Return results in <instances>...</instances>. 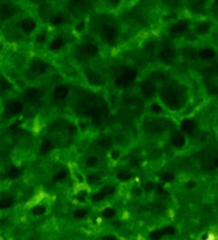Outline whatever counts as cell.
Returning a JSON list of instances; mask_svg holds the SVG:
<instances>
[{
  "label": "cell",
  "instance_id": "1",
  "mask_svg": "<svg viewBox=\"0 0 218 240\" xmlns=\"http://www.w3.org/2000/svg\"><path fill=\"white\" fill-rule=\"evenodd\" d=\"M162 102L171 110H178L183 106V90L176 82H168L160 91Z\"/></svg>",
  "mask_w": 218,
  "mask_h": 240
},
{
  "label": "cell",
  "instance_id": "2",
  "mask_svg": "<svg viewBox=\"0 0 218 240\" xmlns=\"http://www.w3.org/2000/svg\"><path fill=\"white\" fill-rule=\"evenodd\" d=\"M108 114H109V110H108V107L104 104V103H100L98 106H95L92 110V114H90V117H92V122H93L95 125H101L107 120Z\"/></svg>",
  "mask_w": 218,
  "mask_h": 240
},
{
  "label": "cell",
  "instance_id": "3",
  "mask_svg": "<svg viewBox=\"0 0 218 240\" xmlns=\"http://www.w3.org/2000/svg\"><path fill=\"white\" fill-rule=\"evenodd\" d=\"M137 73L133 68H127L122 71V74L120 76H117L115 80V83L119 87H128L134 82V80L136 79Z\"/></svg>",
  "mask_w": 218,
  "mask_h": 240
},
{
  "label": "cell",
  "instance_id": "4",
  "mask_svg": "<svg viewBox=\"0 0 218 240\" xmlns=\"http://www.w3.org/2000/svg\"><path fill=\"white\" fill-rule=\"evenodd\" d=\"M158 59L162 62L164 63H171L175 59V49L173 46L168 44H164L161 46L160 50H158Z\"/></svg>",
  "mask_w": 218,
  "mask_h": 240
},
{
  "label": "cell",
  "instance_id": "5",
  "mask_svg": "<svg viewBox=\"0 0 218 240\" xmlns=\"http://www.w3.org/2000/svg\"><path fill=\"white\" fill-rule=\"evenodd\" d=\"M141 93L146 100H150L154 97L156 93V86L152 79H146L141 83Z\"/></svg>",
  "mask_w": 218,
  "mask_h": 240
},
{
  "label": "cell",
  "instance_id": "6",
  "mask_svg": "<svg viewBox=\"0 0 218 240\" xmlns=\"http://www.w3.org/2000/svg\"><path fill=\"white\" fill-rule=\"evenodd\" d=\"M188 29V22L182 20V21L176 22L174 26L170 28V35L173 38H178V36H182Z\"/></svg>",
  "mask_w": 218,
  "mask_h": 240
},
{
  "label": "cell",
  "instance_id": "7",
  "mask_svg": "<svg viewBox=\"0 0 218 240\" xmlns=\"http://www.w3.org/2000/svg\"><path fill=\"white\" fill-rule=\"evenodd\" d=\"M117 36V31H116L115 27L113 26H104L101 31V38L107 41H111L116 39Z\"/></svg>",
  "mask_w": 218,
  "mask_h": 240
},
{
  "label": "cell",
  "instance_id": "8",
  "mask_svg": "<svg viewBox=\"0 0 218 240\" xmlns=\"http://www.w3.org/2000/svg\"><path fill=\"white\" fill-rule=\"evenodd\" d=\"M31 69L32 71L34 73V74H38V75H41V74H45L47 69H48V66L44 62V61H41V60H35V61H33L31 65Z\"/></svg>",
  "mask_w": 218,
  "mask_h": 240
},
{
  "label": "cell",
  "instance_id": "9",
  "mask_svg": "<svg viewBox=\"0 0 218 240\" xmlns=\"http://www.w3.org/2000/svg\"><path fill=\"white\" fill-rule=\"evenodd\" d=\"M25 97H26L27 101L34 102V101H38V100H40L42 97V93H41V90L39 88H31L26 90Z\"/></svg>",
  "mask_w": 218,
  "mask_h": 240
},
{
  "label": "cell",
  "instance_id": "10",
  "mask_svg": "<svg viewBox=\"0 0 218 240\" xmlns=\"http://www.w3.org/2000/svg\"><path fill=\"white\" fill-rule=\"evenodd\" d=\"M53 96L55 100L62 101V100H65L68 96V88H67L66 86H58L56 88L54 89Z\"/></svg>",
  "mask_w": 218,
  "mask_h": 240
},
{
  "label": "cell",
  "instance_id": "11",
  "mask_svg": "<svg viewBox=\"0 0 218 240\" xmlns=\"http://www.w3.org/2000/svg\"><path fill=\"white\" fill-rule=\"evenodd\" d=\"M0 14L3 18H11L13 17L14 14V7L12 4H8V3H5L0 6Z\"/></svg>",
  "mask_w": 218,
  "mask_h": 240
},
{
  "label": "cell",
  "instance_id": "12",
  "mask_svg": "<svg viewBox=\"0 0 218 240\" xmlns=\"http://www.w3.org/2000/svg\"><path fill=\"white\" fill-rule=\"evenodd\" d=\"M22 111V104L19 101H14L8 106L7 108V114L11 116H15L19 115L20 112Z\"/></svg>",
  "mask_w": 218,
  "mask_h": 240
},
{
  "label": "cell",
  "instance_id": "13",
  "mask_svg": "<svg viewBox=\"0 0 218 240\" xmlns=\"http://www.w3.org/2000/svg\"><path fill=\"white\" fill-rule=\"evenodd\" d=\"M181 128H182V130L187 133V135H191V133H194V131L196 130V123L191 120H185L182 122Z\"/></svg>",
  "mask_w": 218,
  "mask_h": 240
},
{
  "label": "cell",
  "instance_id": "14",
  "mask_svg": "<svg viewBox=\"0 0 218 240\" xmlns=\"http://www.w3.org/2000/svg\"><path fill=\"white\" fill-rule=\"evenodd\" d=\"M20 28H21L22 31L25 32V33H31L35 29V22L31 20V19H25V20H22L20 22Z\"/></svg>",
  "mask_w": 218,
  "mask_h": 240
},
{
  "label": "cell",
  "instance_id": "15",
  "mask_svg": "<svg viewBox=\"0 0 218 240\" xmlns=\"http://www.w3.org/2000/svg\"><path fill=\"white\" fill-rule=\"evenodd\" d=\"M171 143L176 148H182L185 144V137L181 133H175L171 137Z\"/></svg>",
  "mask_w": 218,
  "mask_h": 240
},
{
  "label": "cell",
  "instance_id": "16",
  "mask_svg": "<svg viewBox=\"0 0 218 240\" xmlns=\"http://www.w3.org/2000/svg\"><path fill=\"white\" fill-rule=\"evenodd\" d=\"M87 0H69L68 1V8L71 11H79L85 7Z\"/></svg>",
  "mask_w": 218,
  "mask_h": 240
},
{
  "label": "cell",
  "instance_id": "17",
  "mask_svg": "<svg viewBox=\"0 0 218 240\" xmlns=\"http://www.w3.org/2000/svg\"><path fill=\"white\" fill-rule=\"evenodd\" d=\"M83 52H85L87 55H89V56H94V55H96V54L98 53V47L96 44L88 42V44H86L85 46H83Z\"/></svg>",
  "mask_w": 218,
  "mask_h": 240
},
{
  "label": "cell",
  "instance_id": "18",
  "mask_svg": "<svg viewBox=\"0 0 218 240\" xmlns=\"http://www.w3.org/2000/svg\"><path fill=\"white\" fill-rule=\"evenodd\" d=\"M205 5V0H190V7L195 12H199L203 9Z\"/></svg>",
  "mask_w": 218,
  "mask_h": 240
},
{
  "label": "cell",
  "instance_id": "19",
  "mask_svg": "<svg viewBox=\"0 0 218 240\" xmlns=\"http://www.w3.org/2000/svg\"><path fill=\"white\" fill-rule=\"evenodd\" d=\"M88 81L92 85H95V86H100L103 82L102 77L98 75V74H96V73H92V74L88 76Z\"/></svg>",
  "mask_w": 218,
  "mask_h": 240
},
{
  "label": "cell",
  "instance_id": "20",
  "mask_svg": "<svg viewBox=\"0 0 218 240\" xmlns=\"http://www.w3.org/2000/svg\"><path fill=\"white\" fill-rule=\"evenodd\" d=\"M52 149H53V143L51 142V141H44L40 147V152L42 155H46V154H48Z\"/></svg>",
  "mask_w": 218,
  "mask_h": 240
},
{
  "label": "cell",
  "instance_id": "21",
  "mask_svg": "<svg viewBox=\"0 0 218 240\" xmlns=\"http://www.w3.org/2000/svg\"><path fill=\"white\" fill-rule=\"evenodd\" d=\"M52 25L54 26H60V25H62L63 21H65V17H63L61 13H56L54 14L53 17H52Z\"/></svg>",
  "mask_w": 218,
  "mask_h": 240
},
{
  "label": "cell",
  "instance_id": "22",
  "mask_svg": "<svg viewBox=\"0 0 218 240\" xmlns=\"http://www.w3.org/2000/svg\"><path fill=\"white\" fill-rule=\"evenodd\" d=\"M96 144H98V147L102 148V149H107V148L111 147V141H110V138L102 137L96 142Z\"/></svg>",
  "mask_w": 218,
  "mask_h": 240
},
{
  "label": "cell",
  "instance_id": "23",
  "mask_svg": "<svg viewBox=\"0 0 218 240\" xmlns=\"http://www.w3.org/2000/svg\"><path fill=\"white\" fill-rule=\"evenodd\" d=\"M131 177H133L131 172L127 171V170H122V171H120V172L117 174V178H119L120 180H122V182H127V180H129Z\"/></svg>",
  "mask_w": 218,
  "mask_h": 240
},
{
  "label": "cell",
  "instance_id": "24",
  "mask_svg": "<svg viewBox=\"0 0 218 240\" xmlns=\"http://www.w3.org/2000/svg\"><path fill=\"white\" fill-rule=\"evenodd\" d=\"M199 56L203 59H212L215 56V52L210 48L202 49V50L199 52Z\"/></svg>",
  "mask_w": 218,
  "mask_h": 240
},
{
  "label": "cell",
  "instance_id": "25",
  "mask_svg": "<svg viewBox=\"0 0 218 240\" xmlns=\"http://www.w3.org/2000/svg\"><path fill=\"white\" fill-rule=\"evenodd\" d=\"M13 205V199L9 198V197H6V198H3L0 200V209H8Z\"/></svg>",
  "mask_w": 218,
  "mask_h": 240
},
{
  "label": "cell",
  "instance_id": "26",
  "mask_svg": "<svg viewBox=\"0 0 218 240\" xmlns=\"http://www.w3.org/2000/svg\"><path fill=\"white\" fill-rule=\"evenodd\" d=\"M87 213H88V211L86 209H77L74 211V217L76 219H82L87 216Z\"/></svg>",
  "mask_w": 218,
  "mask_h": 240
},
{
  "label": "cell",
  "instance_id": "27",
  "mask_svg": "<svg viewBox=\"0 0 218 240\" xmlns=\"http://www.w3.org/2000/svg\"><path fill=\"white\" fill-rule=\"evenodd\" d=\"M20 169L19 168H15V166H13V168H11V169L8 170V172H7V176H8L9 178H17L18 176H20Z\"/></svg>",
  "mask_w": 218,
  "mask_h": 240
},
{
  "label": "cell",
  "instance_id": "28",
  "mask_svg": "<svg viewBox=\"0 0 218 240\" xmlns=\"http://www.w3.org/2000/svg\"><path fill=\"white\" fill-rule=\"evenodd\" d=\"M62 44H63V41L61 40V39H55V40L51 44V49H52V50H58V49H60L62 47Z\"/></svg>",
  "mask_w": 218,
  "mask_h": 240
},
{
  "label": "cell",
  "instance_id": "29",
  "mask_svg": "<svg viewBox=\"0 0 218 240\" xmlns=\"http://www.w3.org/2000/svg\"><path fill=\"white\" fill-rule=\"evenodd\" d=\"M32 212L35 216H41V214H44L46 212V207L42 206V205H38V206H35L34 209L32 210Z\"/></svg>",
  "mask_w": 218,
  "mask_h": 240
},
{
  "label": "cell",
  "instance_id": "30",
  "mask_svg": "<svg viewBox=\"0 0 218 240\" xmlns=\"http://www.w3.org/2000/svg\"><path fill=\"white\" fill-rule=\"evenodd\" d=\"M98 159L95 157V156H92V157H89L88 159H87V162H86V165L88 166V168H93V166H95V165H98Z\"/></svg>",
  "mask_w": 218,
  "mask_h": 240
},
{
  "label": "cell",
  "instance_id": "31",
  "mask_svg": "<svg viewBox=\"0 0 218 240\" xmlns=\"http://www.w3.org/2000/svg\"><path fill=\"white\" fill-rule=\"evenodd\" d=\"M102 214L104 218H111V217H114V214H115V210L111 209V207H107V209L103 210Z\"/></svg>",
  "mask_w": 218,
  "mask_h": 240
},
{
  "label": "cell",
  "instance_id": "32",
  "mask_svg": "<svg viewBox=\"0 0 218 240\" xmlns=\"http://www.w3.org/2000/svg\"><path fill=\"white\" fill-rule=\"evenodd\" d=\"M101 193H102L103 196H108V195H111L113 192H114V189L113 187H110V186H104V187H102L101 189Z\"/></svg>",
  "mask_w": 218,
  "mask_h": 240
},
{
  "label": "cell",
  "instance_id": "33",
  "mask_svg": "<svg viewBox=\"0 0 218 240\" xmlns=\"http://www.w3.org/2000/svg\"><path fill=\"white\" fill-rule=\"evenodd\" d=\"M162 236H163V233H162L161 230L150 233V238H152V239H155V240H160L161 238H162Z\"/></svg>",
  "mask_w": 218,
  "mask_h": 240
},
{
  "label": "cell",
  "instance_id": "34",
  "mask_svg": "<svg viewBox=\"0 0 218 240\" xmlns=\"http://www.w3.org/2000/svg\"><path fill=\"white\" fill-rule=\"evenodd\" d=\"M67 177V172L66 171H60V172H58V174L55 175V177H54V180H61V179H63V178H66Z\"/></svg>",
  "mask_w": 218,
  "mask_h": 240
},
{
  "label": "cell",
  "instance_id": "35",
  "mask_svg": "<svg viewBox=\"0 0 218 240\" xmlns=\"http://www.w3.org/2000/svg\"><path fill=\"white\" fill-rule=\"evenodd\" d=\"M162 179H163L164 182H167V183L173 182V180H174V175H171V174H164V175H162Z\"/></svg>",
  "mask_w": 218,
  "mask_h": 240
},
{
  "label": "cell",
  "instance_id": "36",
  "mask_svg": "<svg viewBox=\"0 0 218 240\" xmlns=\"http://www.w3.org/2000/svg\"><path fill=\"white\" fill-rule=\"evenodd\" d=\"M209 27H210V26H209V23H202L200 26H198V28H197V31L203 34V33H205V32L209 29Z\"/></svg>",
  "mask_w": 218,
  "mask_h": 240
},
{
  "label": "cell",
  "instance_id": "37",
  "mask_svg": "<svg viewBox=\"0 0 218 240\" xmlns=\"http://www.w3.org/2000/svg\"><path fill=\"white\" fill-rule=\"evenodd\" d=\"M150 109H152L154 112H156V114H160L161 111H162V108H161V106L158 104V103H152Z\"/></svg>",
  "mask_w": 218,
  "mask_h": 240
},
{
  "label": "cell",
  "instance_id": "38",
  "mask_svg": "<svg viewBox=\"0 0 218 240\" xmlns=\"http://www.w3.org/2000/svg\"><path fill=\"white\" fill-rule=\"evenodd\" d=\"M161 231H162L163 234H173V233L175 232V228L174 227L169 226V227H164V228H162Z\"/></svg>",
  "mask_w": 218,
  "mask_h": 240
},
{
  "label": "cell",
  "instance_id": "39",
  "mask_svg": "<svg viewBox=\"0 0 218 240\" xmlns=\"http://www.w3.org/2000/svg\"><path fill=\"white\" fill-rule=\"evenodd\" d=\"M103 197H104V196H103L102 193H101V192H98V193H96V195H94L92 199H93L94 203H96V201H100V200H102Z\"/></svg>",
  "mask_w": 218,
  "mask_h": 240
},
{
  "label": "cell",
  "instance_id": "40",
  "mask_svg": "<svg viewBox=\"0 0 218 240\" xmlns=\"http://www.w3.org/2000/svg\"><path fill=\"white\" fill-rule=\"evenodd\" d=\"M218 168V157H216L212 162H211V169H217Z\"/></svg>",
  "mask_w": 218,
  "mask_h": 240
},
{
  "label": "cell",
  "instance_id": "41",
  "mask_svg": "<svg viewBox=\"0 0 218 240\" xmlns=\"http://www.w3.org/2000/svg\"><path fill=\"white\" fill-rule=\"evenodd\" d=\"M8 87V85L6 83V81L5 80H0V89H5Z\"/></svg>",
  "mask_w": 218,
  "mask_h": 240
},
{
  "label": "cell",
  "instance_id": "42",
  "mask_svg": "<svg viewBox=\"0 0 218 240\" xmlns=\"http://www.w3.org/2000/svg\"><path fill=\"white\" fill-rule=\"evenodd\" d=\"M44 40H45V34H41V35L39 36L38 39H36V41H38V42H42Z\"/></svg>",
  "mask_w": 218,
  "mask_h": 240
},
{
  "label": "cell",
  "instance_id": "43",
  "mask_svg": "<svg viewBox=\"0 0 218 240\" xmlns=\"http://www.w3.org/2000/svg\"><path fill=\"white\" fill-rule=\"evenodd\" d=\"M114 159H117L119 158V151H114L113 152V156H111Z\"/></svg>",
  "mask_w": 218,
  "mask_h": 240
},
{
  "label": "cell",
  "instance_id": "44",
  "mask_svg": "<svg viewBox=\"0 0 218 240\" xmlns=\"http://www.w3.org/2000/svg\"><path fill=\"white\" fill-rule=\"evenodd\" d=\"M109 1H110L113 5H116V4H119V3H120V0H109Z\"/></svg>",
  "mask_w": 218,
  "mask_h": 240
},
{
  "label": "cell",
  "instance_id": "45",
  "mask_svg": "<svg viewBox=\"0 0 218 240\" xmlns=\"http://www.w3.org/2000/svg\"><path fill=\"white\" fill-rule=\"evenodd\" d=\"M216 5L218 6V0H216Z\"/></svg>",
  "mask_w": 218,
  "mask_h": 240
}]
</instances>
